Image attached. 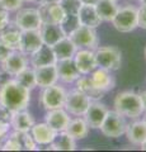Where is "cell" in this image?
Instances as JSON below:
<instances>
[{"mask_svg":"<svg viewBox=\"0 0 146 152\" xmlns=\"http://www.w3.org/2000/svg\"><path fill=\"white\" fill-rule=\"evenodd\" d=\"M89 129H90V127L88 126L84 117H76L70 121L66 132L75 140H84L85 137H88Z\"/></svg>","mask_w":146,"mask_h":152,"instance_id":"cell-29","label":"cell"},{"mask_svg":"<svg viewBox=\"0 0 146 152\" xmlns=\"http://www.w3.org/2000/svg\"><path fill=\"white\" fill-rule=\"evenodd\" d=\"M90 102L92 100L85 94L75 88L73 90H70V91H67L66 99H65V104H64V109L70 115L83 117L84 113L87 112Z\"/></svg>","mask_w":146,"mask_h":152,"instance_id":"cell-7","label":"cell"},{"mask_svg":"<svg viewBox=\"0 0 146 152\" xmlns=\"http://www.w3.org/2000/svg\"><path fill=\"white\" fill-rule=\"evenodd\" d=\"M9 122H10L12 129L18 133L29 132L31 128L33 127V124L36 123L33 115H32L27 109L12 113V117H10V121Z\"/></svg>","mask_w":146,"mask_h":152,"instance_id":"cell-20","label":"cell"},{"mask_svg":"<svg viewBox=\"0 0 146 152\" xmlns=\"http://www.w3.org/2000/svg\"><path fill=\"white\" fill-rule=\"evenodd\" d=\"M21 37H22V29H19L15 23H9V24L0 31V41L5 43L12 51L13 50H19L21 43Z\"/></svg>","mask_w":146,"mask_h":152,"instance_id":"cell-24","label":"cell"},{"mask_svg":"<svg viewBox=\"0 0 146 152\" xmlns=\"http://www.w3.org/2000/svg\"><path fill=\"white\" fill-rule=\"evenodd\" d=\"M137 27L146 31V5L137 8Z\"/></svg>","mask_w":146,"mask_h":152,"instance_id":"cell-37","label":"cell"},{"mask_svg":"<svg viewBox=\"0 0 146 152\" xmlns=\"http://www.w3.org/2000/svg\"><path fill=\"white\" fill-rule=\"evenodd\" d=\"M142 121H144V123L146 124V112L144 113V117H142Z\"/></svg>","mask_w":146,"mask_h":152,"instance_id":"cell-47","label":"cell"},{"mask_svg":"<svg viewBox=\"0 0 146 152\" xmlns=\"http://www.w3.org/2000/svg\"><path fill=\"white\" fill-rule=\"evenodd\" d=\"M107 112L108 108L103 103L99 100H92L83 117L92 129H99L104 121V117L107 115Z\"/></svg>","mask_w":146,"mask_h":152,"instance_id":"cell-12","label":"cell"},{"mask_svg":"<svg viewBox=\"0 0 146 152\" xmlns=\"http://www.w3.org/2000/svg\"><path fill=\"white\" fill-rule=\"evenodd\" d=\"M52 50L57 60H67V58H74V55L78 51V47L70 39V37L65 36L57 43L52 46Z\"/></svg>","mask_w":146,"mask_h":152,"instance_id":"cell-27","label":"cell"},{"mask_svg":"<svg viewBox=\"0 0 146 152\" xmlns=\"http://www.w3.org/2000/svg\"><path fill=\"white\" fill-rule=\"evenodd\" d=\"M73 60L75 62L76 69L79 70L80 75H89L92 71H94L98 67L94 50L78 48V51L75 52Z\"/></svg>","mask_w":146,"mask_h":152,"instance_id":"cell-11","label":"cell"},{"mask_svg":"<svg viewBox=\"0 0 146 152\" xmlns=\"http://www.w3.org/2000/svg\"><path fill=\"white\" fill-rule=\"evenodd\" d=\"M112 1H118V0H112Z\"/></svg>","mask_w":146,"mask_h":152,"instance_id":"cell-50","label":"cell"},{"mask_svg":"<svg viewBox=\"0 0 146 152\" xmlns=\"http://www.w3.org/2000/svg\"><path fill=\"white\" fill-rule=\"evenodd\" d=\"M79 26H80V23H79V19H78V14L76 15H67L66 14L65 18L62 19V22L60 23V27H61V29H62L64 34L67 36V37L71 34Z\"/></svg>","mask_w":146,"mask_h":152,"instance_id":"cell-33","label":"cell"},{"mask_svg":"<svg viewBox=\"0 0 146 152\" xmlns=\"http://www.w3.org/2000/svg\"><path fill=\"white\" fill-rule=\"evenodd\" d=\"M127 124L128 123L126 122V117L116 110H108L99 129L103 136L108 138H118L122 134H125Z\"/></svg>","mask_w":146,"mask_h":152,"instance_id":"cell-6","label":"cell"},{"mask_svg":"<svg viewBox=\"0 0 146 152\" xmlns=\"http://www.w3.org/2000/svg\"><path fill=\"white\" fill-rule=\"evenodd\" d=\"M140 5H146V0H139Z\"/></svg>","mask_w":146,"mask_h":152,"instance_id":"cell-46","label":"cell"},{"mask_svg":"<svg viewBox=\"0 0 146 152\" xmlns=\"http://www.w3.org/2000/svg\"><path fill=\"white\" fill-rule=\"evenodd\" d=\"M112 26L121 33H130L137 28V8L134 5L118 7Z\"/></svg>","mask_w":146,"mask_h":152,"instance_id":"cell-5","label":"cell"},{"mask_svg":"<svg viewBox=\"0 0 146 152\" xmlns=\"http://www.w3.org/2000/svg\"><path fill=\"white\" fill-rule=\"evenodd\" d=\"M145 58H146V47H145Z\"/></svg>","mask_w":146,"mask_h":152,"instance_id":"cell-49","label":"cell"},{"mask_svg":"<svg viewBox=\"0 0 146 152\" xmlns=\"http://www.w3.org/2000/svg\"><path fill=\"white\" fill-rule=\"evenodd\" d=\"M12 52V50L9 48V47L5 45V43H3L1 41H0V62H3L4 60L8 57V55Z\"/></svg>","mask_w":146,"mask_h":152,"instance_id":"cell-40","label":"cell"},{"mask_svg":"<svg viewBox=\"0 0 146 152\" xmlns=\"http://www.w3.org/2000/svg\"><path fill=\"white\" fill-rule=\"evenodd\" d=\"M29 133L34 138L38 146H48L55 141L56 136L59 132H56L52 127H50L46 122L42 123H34L33 127L31 128Z\"/></svg>","mask_w":146,"mask_h":152,"instance_id":"cell-15","label":"cell"},{"mask_svg":"<svg viewBox=\"0 0 146 152\" xmlns=\"http://www.w3.org/2000/svg\"><path fill=\"white\" fill-rule=\"evenodd\" d=\"M17 81H19L23 86L28 88L29 90H33L37 84H36V75H34V69L32 66H27L24 70H22L19 74L14 76Z\"/></svg>","mask_w":146,"mask_h":152,"instance_id":"cell-31","label":"cell"},{"mask_svg":"<svg viewBox=\"0 0 146 152\" xmlns=\"http://www.w3.org/2000/svg\"><path fill=\"white\" fill-rule=\"evenodd\" d=\"M78 19L80 26H85L90 28H98L102 24V19L97 13L95 5L81 4L78 10Z\"/></svg>","mask_w":146,"mask_h":152,"instance_id":"cell-22","label":"cell"},{"mask_svg":"<svg viewBox=\"0 0 146 152\" xmlns=\"http://www.w3.org/2000/svg\"><path fill=\"white\" fill-rule=\"evenodd\" d=\"M0 74H1V69H0Z\"/></svg>","mask_w":146,"mask_h":152,"instance_id":"cell-51","label":"cell"},{"mask_svg":"<svg viewBox=\"0 0 146 152\" xmlns=\"http://www.w3.org/2000/svg\"><path fill=\"white\" fill-rule=\"evenodd\" d=\"M75 85H76V89L85 94L90 100H101L104 95V93L97 89L89 75H80L79 79L75 81Z\"/></svg>","mask_w":146,"mask_h":152,"instance_id":"cell-26","label":"cell"},{"mask_svg":"<svg viewBox=\"0 0 146 152\" xmlns=\"http://www.w3.org/2000/svg\"><path fill=\"white\" fill-rule=\"evenodd\" d=\"M29 66V57L19 50H13L3 62H0V69L9 76H15L22 70Z\"/></svg>","mask_w":146,"mask_h":152,"instance_id":"cell-10","label":"cell"},{"mask_svg":"<svg viewBox=\"0 0 146 152\" xmlns=\"http://www.w3.org/2000/svg\"><path fill=\"white\" fill-rule=\"evenodd\" d=\"M60 5L67 15H76L81 3L80 0H60Z\"/></svg>","mask_w":146,"mask_h":152,"instance_id":"cell-34","label":"cell"},{"mask_svg":"<svg viewBox=\"0 0 146 152\" xmlns=\"http://www.w3.org/2000/svg\"><path fill=\"white\" fill-rule=\"evenodd\" d=\"M31 93L14 77L9 79L0 85V107L10 113L24 110L31 103Z\"/></svg>","mask_w":146,"mask_h":152,"instance_id":"cell-1","label":"cell"},{"mask_svg":"<svg viewBox=\"0 0 146 152\" xmlns=\"http://www.w3.org/2000/svg\"><path fill=\"white\" fill-rule=\"evenodd\" d=\"M33 69L36 75V84L38 88L43 89L47 86H51L54 84H57L59 75H57V69H56V64L41 66V67H33Z\"/></svg>","mask_w":146,"mask_h":152,"instance_id":"cell-18","label":"cell"},{"mask_svg":"<svg viewBox=\"0 0 146 152\" xmlns=\"http://www.w3.org/2000/svg\"><path fill=\"white\" fill-rule=\"evenodd\" d=\"M43 45L42 38L40 34V31H22L21 43H19V51L29 57L32 53L40 48Z\"/></svg>","mask_w":146,"mask_h":152,"instance_id":"cell-17","label":"cell"},{"mask_svg":"<svg viewBox=\"0 0 146 152\" xmlns=\"http://www.w3.org/2000/svg\"><path fill=\"white\" fill-rule=\"evenodd\" d=\"M47 150H55V151H74L76 150V140L73 138L66 131L59 132L55 141L50 143Z\"/></svg>","mask_w":146,"mask_h":152,"instance_id":"cell-28","label":"cell"},{"mask_svg":"<svg viewBox=\"0 0 146 152\" xmlns=\"http://www.w3.org/2000/svg\"><path fill=\"white\" fill-rule=\"evenodd\" d=\"M66 94L67 91L64 86H61L59 84H54L51 86L42 89L38 96V103L45 110L64 108Z\"/></svg>","mask_w":146,"mask_h":152,"instance_id":"cell-4","label":"cell"},{"mask_svg":"<svg viewBox=\"0 0 146 152\" xmlns=\"http://www.w3.org/2000/svg\"><path fill=\"white\" fill-rule=\"evenodd\" d=\"M12 129V126H10V122L7 121V119H3L0 118V138L5 140L8 134L10 133Z\"/></svg>","mask_w":146,"mask_h":152,"instance_id":"cell-38","label":"cell"},{"mask_svg":"<svg viewBox=\"0 0 146 152\" xmlns=\"http://www.w3.org/2000/svg\"><path fill=\"white\" fill-rule=\"evenodd\" d=\"M9 23H10V17H9L8 10H0V31L4 29Z\"/></svg>","mask_w":146,"mask_h":152,"instance_id":"cell-39","label":"cell"},{"mask_svg":"<svg viewBox=\"0 0 146 152\" xmlns=\"http://www.w3.org/2000/svg\"><path fill=\"white\" fill-rule=\"evenodd\" d=\"M40 17L42 23H54V24H60L65 18V12L61 8L60 3H47L40 4L38 8Z\"/></svg>","mask_w":146,"mask_h":152,"instance_id":"cell-13","label":"cell"},{"mask_svg":"<svg viewBox=\"0 0 146 152\" xmlns=\"http://www.w3.org/2000/svg\"><path fill=\"white\" fill-rule=\"evenodd\" d=\"M19 134H21V141H22V145H23V148L24 150H27V151H37V150H40L37 142L34 141V138L32 137V134L29 132L19 133Z\"/></svg>","mask_w":146,"mask_h":152,"instance_id":"cell-35","label":"cell"},{"mask_svg":"<svg viewBox=\"0 0 146 152\" xmlns=\"http://www.w3.org/2000/svg\"><path fill=\"white\" fill-rule=\"evenodd\" d=\"M95 9L102 22H112L118 10V5L117 1H112V0H99L95 4Z\"/></svg>","mask_w":146,"mask_h":152,"instance_id":"cell-30","label":"cell"},{"mask_svg":"<svg viewBox=\"0 0 146 152\" xmlns=\"http://www.w3.org/2000/svg\"><path fill=\"white\" fill-rule=\"evenodd\" d=\"M99 0H80L81 4H89V5H95Z\"/></svg>","mask_w":146,"mask_h":152,"instance_id":"cell-41","label":"cell"},{"mask_svg":"<svg viewBox=\"0 0 146 152\" xmlns=\"http://www.w3.org/2000/svg\"><path fill=\"white\" fill-rule=\"evenodd\" d=\"M3 142H4V140H3V138H0V150H1V146H3Z\"/></svg>","mask_w":146,"mask_h":152,"instance_id":"cell-48","label":"cell"},{"mask_svg":"<svg viewBox=\"0 0 146 152\" xmlns=\"http://www.w3.org/2000/svg\"><path fill=\"white\" fill-rule=\"evenodd\" d=\"M90 76L93 84L97 86V89H99L103 93H108L111 91L112 89H114L116 86V79L114 76L112 75V71L102 69V67H97L94 71H92Z\"/></svg>","mask_w":146,"mask_h":152,"instance_id":"cell-14","label":"cell"},{"mask_svg":"<svg viewBox=\"0 0 146 152\" xmlns=\"http://www.w3.org/2000/svg\"><path fill=\"white\" fill-rule=\"evenodd\" d=\"M69 37L78 48L95 50L98 47V36L95 28L79 26Z\"/></svg>","mask_w":146,"mask_h":152,"instance_id":"cell-9","label":"cell"},{"mask_svg":"<svg viewBox=\"0 0 146 152\" xmlns=\"http://www.w3.org/2000/svg\"><path fill=\"white\" fill-rule=\"evenodd\" d=\"M70 121H71V117H70V114L64 108L47 110L45 115V122L50 127H52L56 132L66 131Z\"/></svg>","mask_w":146,"mask_h":152,"instance_id":"cell-16","label":"cell"},{"mask_svg":"<svg viewBox=\"0 0 146 152\" xmlns=\"http://www.w3.org/2000/svg\"><path fill=\"white\" fill-rule=\"evenodd\" d=\"M56 69H57L59 80L64 84H73L79 79L80 72L75 66L73 58L67 60H57L56 62Z\"/></svg>","mask_w":146,"mask_h":152,"instance_id":"cell-19","label":"cell"},{"mask_svg":"<svg viewBox=\"0 0 146 152\" xmlns=\"http://www.w3.org/2000/svg\"><path fill=\"white\" fill-rule=\"evenodd\" d=\"M95 60L98 67L117 71L122 65V52L116 46H98L95 50Z\"/></svg>","mask_w":146,"mask_h":152,"instance_id":"cell-3","label":"cell"},{"mask_svg":"<svg viewBox=\"0 0 146 152\" xmlns=\"http://www.w3.org/2000/svg\"><path fill=\"white\" fill-rule=\"evenodd\" d=\"M113 107L116 112L128 119H137L145 113L141 94L132 90H126L117 94L113 102Z\"/></svg>","mask_w":146,"mask_h":152,"instance_id":"cell-2","label":"cell"},{"mask_svg":"<svg viewBox=\"0 0 146 152\" xmlns=\"http://www.w3.org/2000/svg\"><path fill=\"white\" fill-rule=\"evenodd\" d=\"M57 62V58L55 56V52L51 46L42 45L34 53L29 56V64L32 67H41V66L54 65Z\"/></svg>","mask_w":146,"mask_h":152,"instance_id":"cell-21","label":"cell"},{"mask_svg":"<svg viewBox=\"0 0 146 152\" xmlns=\"http://www.w3.org/2000/svg\"><path fill=\"white\" fill-rule=\"evenodd\" d=\"M0 1H1L4 9L8 12H17L23 5L22 0H0Z\"/></svg>","mask_w":146,"mask_h":152,"instance_id":"cell-36","label":"cell"},{"mask_svg":"<svg viewBox=\"0 0 146 152\" xmlns=\"http://www.w3.org/2000/svg\"><path fill=\"white\" fill-rule=\"evenodd\" d=\"M140 147H141V150H142V151H146V141H145V142H144V143H142V145H141Z\"/></svg>","mask_w":146,"mask_h":152,"instance_id":"cell-44","label":"cell"},{"mask_svg":"<svg viewBox=\"0 0 146 152\" xmlns=\"http://www.w3.org/2000/svg\"><path fill=\"white\" fill-rule=\"evenodd\" d=\"M141 99H142V104H144V110L146 112V90L144 93H141Z\"/></svg>","mask_w":146,"mask_h":152,"instance_id":"cell-43","label":"cell"},{"mask_svg":"<svg viewBox=\"0 0 146 152\" xmlns=\"http://www.w3.org/2000/svg\"><path fill=\"white\" fill-rule=\"evenodd\" d=\"M14 23L22 31H37L42 24L38 8H24L18 9Z\"/></svg>","mask_w":146,"mask_h":152,"instance_id":"cell-8","label":"cell"},{"mask_svg":"<svg viewBox=\"0 0 146 152\" xmlns=\"http://www.w3.org/2000/svg\"><path fill=\"white\" fill-rule=\"evenodd\" d=\"M38 31H40L43 45L51 46V47L55 43H57L61 38L65 37L60 24H54V23H42Z\"/></svg>","mask_w":146,"mask_h":152,"instance_id":"cell-23","label":"cell"},{"mask_svg":"<svg viewBox=\"0 0 146 152\" xmlns=\"http://www.w3.org/2000/svg\"><path fill=\"white\" fill-rule=\"evenodd\" d=\"M60 0H37V3L40 4H47V3H59Z\"/></svg>","mask_w":146,"mask_h":152,"instance_id":"cell-42","label":"cell"},{"mask_svg":"<svg viewBox=\"0 0 146 152\" xmlns=\"http://www.w3.org/2000/svg\"><path fill=\"white\" fill-rule=\"evenodd\" d=\"M125 134L131 145L141 146L146 141V124L144 121H135L127 124Z\"/></svg>","mask_w":146,"mask_h":152,"instance_id":"cell-25","label":"cell"},{"mask_svg":"<svg viewBox=\"0 0 146 152\" xmlns=\"http://www.w3.org/2000/svg\"><path fill=\"white\" fill-rule=\"evenodd\" d=\"M1 150L3 151H21V150H23V145H22L19 133L15 131L9 133L8 137L3 142Z\"/></svg>","mask_w":146,"mask_h":152,"instance_id":"cell-32","label":"cell"},{"mask_svg":"<svg viewBox=\"0 0 146 152\" xmlns=\"http://www.w3.org/2000/svg\"><path fill=\"white\" fill-rule=\"evenodd\" d=\"M23 3H37V0H22Z\"/></svg>","mask_w":146,"mask_h":152,"instance_id":"cell-45","label":"cell"}]
</instances>
